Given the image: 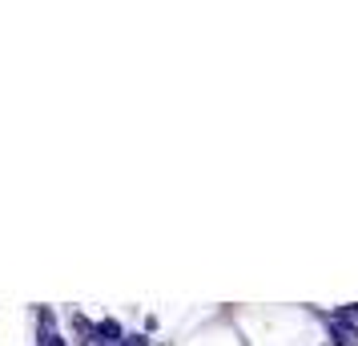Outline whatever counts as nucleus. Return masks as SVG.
<instances>
[{
    "mask_svg": "<svg viewBox=\"0 0 358 346\" xmlns=\"http://www.w3.org/2000/svg\"><path fill=\"white\" fill-rule=\"evenodd\" d=\"M338 318L346 322V326H355V330H358V306H346V310H342Z\"/></svg>",
    "mask_w": 358,
    "mask_h": 346,
    "instance_id": "nucleus-3",
    "label": "nucleus"
},
{
    "mask_svg": "<svg viewBox=\"0 0 358 346\" xmlns=\"http://www.w3.org/2000/svg\"><path fill=\"white\" fill-rule=\"evenodd\" d=\"M41 346H65V338H61L52 326H45V330H41Z\"/></svg>",
    "mask_w": 358,
    "mask_h": 346,
    "instance_id": "nucleus-2",
    "label": "nucleus"
},
{
    "mask_svg": "<svg viewBox=\"0 0 358 346\" xmlns=\"http://www.w3.org/2000/svg\"><path fill=\"white\" fill-rule=\"evenodd\" d=\"M330 334H334V346H358V330L346 326L338 314H330Z\"/></svg>",
    "mask_w": 358,
    "mask_h": 346,
    "instance_id": "nucleus-1",
    "label": "nucleus"
}]
</instances>
